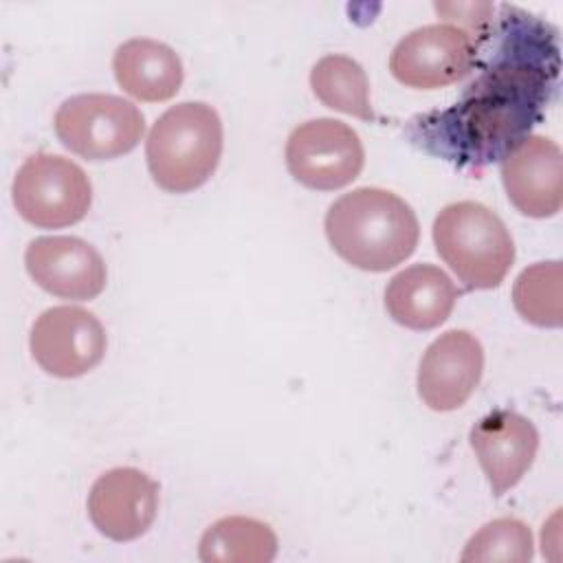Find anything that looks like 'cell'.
I'll list each match as a JSON object with an SVG mask.
<instances>
[{
	"label": "cell",
	"mask_w": 563,
	"mask_h": 563,
	"mask_svg": "<svg viewBox=\"0 0 563 563\" xmlns=\"http://www.w3.org/2000/svg\"><path fill=\"white\" fill-rule=\"evenodd\" d=\"M490 64L442 112L411 121V139L427 152L466 167L501 161L541 119L559 70L545 24L508 9Z\"/></svg>",
	"instance_id": "1"
},
{
	"label": "cell",
	"mask_w": 563,
	"mask_h": 563,
	"mask_svg": "<svg viewBox=\"0 0 563 563\" xmlns=\"http://www.w3.org/2000/svg\"><path fill=\"white\" fill-rule=\"evenodd\" d=\"M325 235L347 264L383 273L416 251L420 227L413 209L394 191L358 187L330 205Z\"/></svg>",
	"instance_id": "2"
},
{
	"label": "cell",
	"mask_w": 563,
	"mask_h": 563,
	"mask_svg": "<svg viewBox=\"0 0 563 563\" xmlns=\"http://www.w3.org/2000/svg\"><path fill=\"white\" fill-rule=\"evenodd\" d=\"M222 156V121L205 101H183L165 110L145 141L152 180L169 194L205 185Z\"/></svg>",
	"instance_id": "3"
},
{
	"label": "cell",
	"mask_w": 563,
	"mask_h": 563,
	"mask_svg": "<svg viewBox=\"0 0 563 563\" xmlns=\"http://www.w3.org/2000/svg\"><path fill=\"white\" fill-rule=\"evenodd\" d=\"M433 244L468 290L497 288L515 262V242L501 218L473 200L446 205L435 216Z\"/></svg>",
	"instance_id": "4"
},
{
	"label": "cell",
	"mask_w": 563,
	"mask_h": 563,
	"mask_svg": "<svg viewBox=\"0 0 563 563\" xmlns=\"http://www.w3.org/2000/svg\"><path fill=\"white\" fill-rule=\"evenodd\" d=\"M53 128L73 154L86 161H112L136 147L145 132V119L123 97L88 92L68 97L57 108Z\"/></svg>",
	"instance_id": "5"
},
{
	"label": "cell",
	"mask_w": 563,
	"mask_h": 563,
	"mask_svg": "<svg viewBox=\"0 0 563 563\" xmlns=\"http://www.w3.org/2000/svg\"><path fill=\"white\" fill-rule=\"evenodd\" d=\"M18 213L40 229H62L79 222L92 202L86 172L59 154L29 156L11 187Z\"/></svg>",
	"instance_id": "6"
},
{
	"label": "cell",
	"mask_w": 563,
	"mask_h": 563,
	"mask_svg": "<svg viewBox=\"0 0 563 563\" xmlns=\"http://www.w3.org/2000/svg\"><path fill=\"white\" fill-rule=\"evenodd\" d=\"M363 163L365 150L358 134L336 119H310L286 141V167L308 189H341L361 174Z\"/></svg>",
	"instance_id": "7"
},
{
	"label": "cell",
	"mask_w": 563,
	"mask_h": 563,
	"mask_svg": "<svg viewBox=\"0 0 563 563\" xmlns=\"http://www.w3.org/2000/svg\"><path fill=\"white\" fill-rule=\"evenodd\" d=\"M106 345L101 321L79 306L44 310L29 336L35 363L57 378H77L95 369L106 354Z\"/></svg>",
	"instance_id": "8"
},
{
	"label": "cell",
	"mask_w": 563,
	"mask_h": 563,
	"mask_svg": "<svg viewBox=\"0 0 563 563\" xmlns=\"http://www.w3.org/2000/svg\"><path fill=\"white\" fill-rule=\"evenodd\" d=\"M477 44L455 24H429L407 33L391 51V75L418 90H433L466 77L475 64Z\"/></svg>",
	"instance_id": "9"
},
{
	"label": "cell",
	"mask_w": 563,
	"mask_h": 563,
	"mask_svg": "<svg viewBox=\"0 0 563 563\" xmlns=\"http://www.w3.org/2000/svg\"><path fill=\"white\" fill-rule=\"evenodd\" d=\"M24 264L42 290L62 299H95L103 292L108 279L99 251L73 235L35 238L24 251Z\"/></svg>",
	"instance_id": "10"
},
{
	"label": "cell",
	"mask_w": 563,
	"mask_h": 563,
	"mask_svg": "<svg viewBox=\"0 0 563 563\" xmlns=\"http://www.w3.org/2000/svg\"><path fill=\"white\" fill-rule=\"evenodd\" d=\"M501 183L517 211L530 218H550L563 205L561 147L539 134H528L501 158Z\"/></svg>",
	"instance_id": "11"
},
{
	"label": "cell",
	"mask_w": 563,
	"mask_h": 563,
	"mask_svg": "<svg viewBox=\"0 0 563 563\" xmlns=\"http://www.w3.org/2000/svg\"><path fill=\"white\" fill-rule=\"evenodd\" d=\"M156 512L158 484L132 466L106 471L88 493V517L112 541L139 539L150 530Z\"/></svg>",
	"instance_id": "12"
},
{
	"label": "cell",
	"mask_w": 563,
	"mask_h": 563,
	"mask_svg": "<svg viewBox=\"0 0 563 563\" xmlns=\"http://www.w3.org/2000/svg\"><path fill=\"white\" fill-rule=\"evenodd\" d=\"M482 372V343L466 330H449L420 358L418 396L433 411L460 409L479 385Z\"/></svg>",
	"instance_id": "13"
},
{
	"label": "cell",
	"mask_w": 563,
	"mask_h": 563,
	"mask_svg": "<svg viewBox=\"0 0 563 563\" xmlns=\"http://www.w3.org/2000/svg\"><path fill=\"white\" fill-rule=\"evenodd\" d=\"M468 440L495 497H501L528 473L539 449L534 424L510 409H495L479 418Z\"/></svg>",
	"instance_id": "14"
},
{
	"label": "cell",
	"mask_w": 563,
	"mask_h": 563,
	"mask_svg": "<svg viewBox=\"0 0 563 563\" xmlns=\"http://www.w3.org/2000/svg\"><path fill=\"white\" fill-rule=\"evenodd\" d=\"M460 297L453 279L433 264L396 273L385 288V310L402 328L433 330L444 323Z\"/></svg>",
	"instance_id": "15"
},
{
	"label": "cell",
	"mask_w": 563,
	"mask_h": 563,
	"mask_svg": "<svg viewBox=\"0 0 563 563\" xmlns=\"http://www.w3.org/2000/svg\"><path fill=\"white\" fill-rule=\"evenodd\" d=\"M117 84L134 99L167 101L183 86V62L178 53L150 37L123 42L112 57Z\"/></svg>",
	"instance_id": "16"
},
{
	"label": "cell",
	"mask_w": 563,
	"mask_h": 563,
	"mask_svg": "<svg viewBox=\"0 0 563 563\" xmlns=\"http://www.w3.org/2000/svg\"><path fill=\"white\" fill-rule=\"evenodd\" d=\"M198 554L205 563H268L277 554V534L253 517H222L205 530Z\"/></svg>",
	"instance_id": "17"
},
{
	"label": "cell",
	"mask_w": 563,
	"mask_h": 563,
	"mask_svg": "<svg viewBox=\"0 0 563 563\" xmlns=\"http://www.w3.org/2000/svg\"><path fill=\"white\" fill-rule=\"evenodd\" d=\"M310 86L314 97L339 112L374 121L369 101V81L358 62L347 55H325L310 70Z\"/></svg>",
	"instance_id": "18"
},
{
	"label": "cell",
	"mask_w": 563,
	"mask_h": 563,
	"mask_svg": "<svg viewBox=\"0 0 563 563\" xmlns=\"http://www.w3.org/2000/svg\"><path fill=\"white\" fill-rule=\"evenodd\" d=\"M515 310L541 328H559L561 310V262H537L519 273L512 286Z\"/></svg>",
	"instance_id": "19"
},
{
	"label": "cell",
	"mask_w": 563,
	"mask_h": 563,
	"mask_svg": "<svg viewBox=\"0 0 563 563\" xmlns=\"http://www.w3.org/2000/svg\"><path fill=\"white\" fill-rule=\"evenodd\" d=\"M532 532L523 521L501 517L482 526L468 539L460 559L464 563H526L532 559Z\"/></svg>",
	"instance_id": "20"
}]
</instances>
